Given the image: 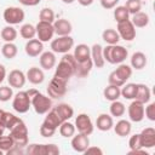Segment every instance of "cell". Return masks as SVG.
<instances>
[{
	"label": "cell",
	"mask_w": 155,
	"mask_h": 155,
	"mask_svg": "<svg viewBox=\"0 0 155 155\" xmlns=\"http://www.w3.org/2000/svg\"><path fill=\"white\" fill-rule=\"evenodd\" d=\"M74 46V39L70 35L57 36L51 40V50L54 53H68Z\"/></svg>",
	"instance_id": "6"
},
{
	"label": "cell",
	"mask_w": 155,
	"mask_h": 155,
	"mask_svg": "<svg viewBox=\"0 0 155 155\" xmlns=\"http://www.w3.org/2000/svg\"><path fill=\"white\" fill-rule=\"evenodd\" d=\"M114 19L117 23L130 19V13H128L127 8L125 6H115V10H114Z\"/></svg>",
	"instance_id": "40"
},
{
	"label": "cell",
	"mask_w": 155,
	"mask_h": 155,
	"mask_svg": "<svg viewBox=\"0 0 155 155\" xmlns=\"http://www.w3.org/2000/svg\"><path fill=\"white\" fill-rule=\"evenodd\" d=\"M0 36L1 39L5 41V42H13L17 38V30L12 27V25H6L1 29V33H0Z\"/></svg>",
	"instance_id": "34"
},
{
	"label": "cell",
	"mask_w": 155,
	"mask_h": 155,
	"mask_svg": "<svg viewBox=\"0 0 155 155\" xmlns=\"http://www.w3.org/2000/svg\"><path fill=\"white\" fill-rule=\"evenodd\" d=\"M75 128L78 130L79 133H82V134H86V136H90L92 132H93V122L91 120V117L85 114V113H81L76 116L75 119Z\"/></svg>",
	"instance_id": "9"
},
{
	"label": "cell",
	"mask_w": 155,
	"mask_h": 155,
	"mask_svg": "<svg viewBox=\"0 0 155 155\" xmlns=\"http://www.w3.org/2000/svg\"><path fill=\"white\" fill-rule=\"evenodd\" d=\"M92 67H93V63L91 58L84 62H78L76 68H75V75L78 78H86L92 70Z\"/></svg>",
	"instance_id": "27"
},
{
	"label": "cell",
	"mask_w": 155,
	"mask_h": 155,
	"mask_svg": "<svg viewBox=\"0 0 155 155\" xmlns=\"http://www.w3.org/2000/svg\"><path fill=\"white\" fill-rule=\"evenodd\" d=\"M130 21L132 22V24L136 28H144L149 24V15L145 13V12L139 11V12L132 15V18Z\"/></svg>",
	"instance_id": "29"
},
{
	"label": "cell",
	"mask_w": 155,
	"mask_h": 155,
	"mask_svg": "<svg viewBox=\"0 0 155 155\" xmlns=\"http://www.w3.org/2000/svg\"><path fill=\"white\" fill-rule=\"evenodd\" d=\"M30 107V97L27 91H19L15 94L12 99V108L15 111H17L18 114H25L27 111H29Z\"/></svg>",
	"instance_id": "5"
},
{
	"label": "cell",
	"mask_w": 155,
	"mask_h": 155,
	"mask_svg": "<svg viewBox=\"0 0 155 155\" xmlns=\"http://www.w3.org/2000/svg\"><path fill=\"white\" fill-rule=\"evenodd\" d=\"M7 81H8V85L12 87V88H22L24 85H25V81H27V78H25V74L22 71V70H18V69H13L8 73L7 75Z\"/></svg>",
	"instance_id": "13"
},
{
	"label": "cell",
	"mask_w": 155,
	"mask_h": 155,
	"mask_svg": "<svg viewBox=\"0 0 155 155\" xmlns=\"http://www.w3.org/2000/svg\"><path fill=\"white\" fill-rule=\"evenodd\" d=\"M4 115H5V110L4 109H0V125L2 126V120H4ZM4 127V126H2Z\"/></svg>",
	"instance_id": "57"
},
{
	"label": "cell",
	"mask_w": 155,
	"mask_h": 155,
	"mask_svg": "<svg viewBox=\"0 0 155 155\" xmlns=\"http://www.w3.org/2000/svg\"><path fill=\"white\" fill-rule=\"evenodd\" d=\"M62 1H63L64 4H73L75 0H62Z\"/></svg>",
	"instance_id": "58"
},
{
	"label": "cell",
	"mask_w": 155,
	"mask_h": 155,
	"mask_svg": "<svg viewBox=\"0 0 155 155\" xmlns=\"http://www.w3.org/2000/svg\"><path fill=\"white\" fill-rule=\"evenodd\" d=\"M150 97H151V92H150V88L144 85V84H137V93H136V101L145 104L150 101Z\"/></svg>",
	"instance_id": "26"
},
{
	"label": "cell",
	"mask_w": 155,
	"mask_h": 155,
	"mask_svg": "<svg viewBox=\"0 0 155 155\" xmlns=\"http://www.w3.org/2000/svg\"><path fill=\"white\" fill-rule=\"evenodd\" d=\"M116 31H117L120 39H122L125 41H132L136 38V27L132 24V22L130 19L117 23Z\"/></svg>",
	"instance_id": "11"
},
{
	"label": "cell",
	"mask_w": 155,
	"mask_h": 155,
	"mask_svg": "<svg viewBox=\"0 0 155 155\" xmlns=\"http://www.w3.org/2000/svg\"><path fill=\"white\" fill-rule=\"evenodd\" d=\"M29 97H30V103L33 109L35 110L36 114L39 115H44L46 114L48 110L52 109V99L48 96L42 94L41 92H39L35 88H30L27 91Z\"/></svg>",
	"instance_id": "2"
},
{
	"label": "cell",
	"mask_w": 155,
	"mask_h": 155,
	"mask_svg": "<svg viewBox=\"0 0 155 155\" xmlns=\"http://www.w3.org/2000/svg\"><path fill=\"white\" fill-rule=\"evenodd\" d=\"M114 71H115V74H116L124 82H126V81L131 78V75H132V68H131V65L125 64V63H120V64L117 65V68H116Z\"/></svg>",
	"instance_id": "31"
},
{
	"label": "cell",
	"mask_w": 155,
	"mask_h": 155,
	"mask_svg": "<svg viewBox=\"0 0 155 155\" xmlns=\"http://www.w3.org/2000/svg\"><path fill=\"white\" fill-rule=\"evenodd\" d=\"M85 154H98V155H102L103 154V150L99 148V147H91L88 145V148L85 150Z\"/></svg>",
	"instance_id": "53"
},
{
	"label": "cell",
	"mask_w": 155,
	"mask_h": 155,
	"mask_svg": "<svg viewBox=\"0 0 155 155\" xmlns=\"http://www.w3.org/2000/svg\"><path fill=\"white\" fill-rule=\"evenodd\" d=\"M6 78V68L4 64H0V84L5 80Z\"/></svg>",
	"instance_id": "55"
},
{
	"label": "cell",
	"mask_w": 155,
	"mask_h": 155,
	"mask_svg": "<svg viewBox=\"0 0 155 155\" xmlns=\"http://www.w3.org/2000/svg\"><path fill=\"white\" fill-rule=\"evenodd\" d=\"M2 154H4V151H2L1 149H0V155H2Z\"/></svg>",
	"instance_id": "60"
},
{
	"label": "cell",
	"mask_w": 155,
	"mask_h": 155,
	"mask_svg": "<svg viewBox=\"0 0 155 155\" xmlns=\"http://www.w3.org/2000/svg\"><path fill=\"white\" fill-rule=\"evenodd\" d=\"M128 147L131 149V151L133 150H138V149H142V140H140V136L139 133H136L133 136H131L130 140H128Z\"/></svg>",
	"instance_id": "46"
},
{
	"label": "cell",
	"mask_w": 155,
	"mask_h": 155,
	"mask_svg": "<svg viewBox=\"0 0 155 155\" xmlns=\"http://www.w3.org/2000/svg\"><path fill=\"white\" fill-rule=\"evenodd\" d=\"M124 6L127 8V11H128L130 15H134V13H137V12L140 11V8H142V1L140 0H127Z\"/></svg>",
	"instance_id": "43"
},
{
	"label": "cell",
	"mask_w": 155,
	"mask_h": 155,
	"mask_svg": "<svg viewBox=\"0 0 155 155\" xmlns=\"http://www.w3.org/2000/svg\"><path fill=\"white\" fill-rule=\"evenodd\" d=\"M19 4L24 5V6H36L40 4L41 0H18Z\"/></svg>",
	"instance_id": "54"
},
{
	"label": "cell",
	"mask_w": 155,
	"mask_h": 155,
	"mask_svg": "<svg viewBox=\"0 0 155 155\" xmlns=\"http://www.w3.org/2000/svg\"><path fill=\"white\" fill-rule=\"evenodd\" d=\"M94 0H78V2L81 5V6H90L93 4Z\"/></svg>",
	"instance_id": "56"
},
{
	"label": "cell",
	"mask_w": 155,
	"mask_h": 155,
	"mask_svg": "<svg viewBox=\"0 0 155 155\" xmlns=\"http://www.w3.org/2000/svg\"><path fill=\"white\" fill-rule=\"evenodd\" d=\"M128 51L121 45H107L103 47V57L104 61L110 64H120L127 58Z\"/></svg>",
	"instance_id": "3"
},
{
	"label": "cell",
	"mask_w": 155,
	"mask_h": 155,
	"mask_svg": "<svg viewBox=\"0 0 155 155\" xmlns=\"http://www.w3.org/2000/svg\"><path fill=\"white\" fill-rule=\"evenodd\" d=\"M76 59L73 54H70L69 52L68 53H64L63 57L61 58L58 65L56 67V70H54V78H58V79H62V80H65V81H69L70 78L73 75H75V68H76Z\"/></svg>",
	"instance_id": "1"
},
{
	"label": "cell",
	"mask_w": 155,
	"mask_h": 155,
	"mask_svg": "<svg viewBox=\"0 0 155 155\" xmlns=\"http://www.w3.org/2000/svg\"><path fill=\"white\" fill-rule=\"evenodd\" d=\"M53 109L58 114V116L62 120V122L67 121V120H69V119H71L74 116V109L68 103H59Z\"/></svg>",
	"instance_id": "21"
},
{
	"label": "cell",
	"mask_w": 155,
	"mask_h": 155,
	"mask_svg": "<svg viewBox=\"0 0 155 155\" xmlns=\"http://www.w3.org/2000/svg\"><path fill=\"white\" fill-rule=\"evenodd\" d=\"M67 84L68 81L58 79V78H52L48 86H47V93L48 97L51 98H61L67 93Z\"/></svg>",
	"instance_id": "8"
},
{
	"label": "cell",
	"mask_w": 155,
	"mask_h": 155,
	"mask_svg": "<svg viewBox=\"0 0 155 155\" xmlns=\"http://www.w3.org/2000/svg\"><path fill=\"white\" fill-rule=\"evenodd\" d=\"M25 78H27V80L30 84H33V85H40L45 80V74H44V71H42L41 68L31 67V68L28 69V71L25 74Z\"/></svg>",
	"instance_id": "19"
},
{
	"label": "cell",
	"mask_w": 155,
	"mask_h": 155,
	"mask_svg": "<svg viewBox=\"0 0 155 155\" xmlns=\"http://www.w3.org/2000/svg\"><path fill=\"white\" fill-rule=\"evenodd\" d=\"M58 128H59L61 136L64 137V138H71V137L75 134V131H76L75 125H73V124L69 122L68 120H67V121H63V122L59 125Z\"/></svg>",
	"instance_id": "35"
},
{
	"label": "cell",
	"mask_w": 155,
	"mask_h": 155,
	"mask_svg": "<svg viewBox=\"0 0 155 155\" xmlns=\"http://www.w3.org/2000/svg\"><path fill=\"white\" fill-rule=\"evenodd\" d=\"M13 97L11 86H0V102H7Z\"/></svg>",
	"instance_id": "45"
},
{
	"label": "cell",
	"mask_w": 155,
	"mask_h": 155,
	"mask_svg": "<svg viewBox=\"0 0 155 155\" xmlns=\"http://www.w3.org/2000/svg\"><path fill=\"white\" fill-rule=\"evenodd\" d=\"M102 39L108 44V45H116L120 40V36L115 29L108 28L102 33Z\"/></svg>",
	"instance_id": "32"
},
{
	"label": "cell",
	"mask_w": 155,
	"mask_h": 155,
	"mask_svg": "<svg viewBox=\"0 0 155 155\" xmlns=\"http://www.w3.org/2000/svg\"><path fill=\"white\" fill-rule=\"evenodd\" d=\"M39 131H40V134H41L42 137H45V138H50V137H52V136L56 133L57 130H54V128H52V127H48V126H46L45 124H41Z\"/></svg>",
	"instance_id": "49"
},
{
	"label": "cell",
	"mask_w": 155,
	"mask_h": 155,
	"mask_svg": "<svg viewBox=\"0 0 155 155\" xmlns=\"http://www.w3.org/2000/svg\"><path fill=\"white\" fill-rule=\"evenodd\" d=\"M39 62H40V67L44 70H51L52 68H54L56 65V54L52 51H45L39 56Z\"/></svg>",
	"instance_id": "17"
},
{
	"label": "cell",
	"mask_w": 155,
	"mask_h": 155,
	"mask_svg": "<svg viewBox=\"0 0 155 155\" xmlns=\"http://www.w3.org/2000/svg\"><path fill=\"white\" fill-rule=\"evenodd\" d=\"M42 124H45V125L48 126V127H52V128L57 130V128L59 127V125L62 124V120L59 119V116H58V114L54 111V109L52 108L51 110H48V111L46 113V116H45V120H44Z\"/></svg>",
	"instance_id": "28"
},
{
	"label": "cell",
	"mask_w": 155,
	"mask_h": 155,
	"mask_svg": "<svg viewBox=\"0 0 155 155\" xmlns=\"http://www.w3.org/2000/svg\"><path fill=\"white\" fill-rule=\"evenodd\" d=\"M10 136L12 137L15 145H18L22 148L27 147V144H28V128H27L25 124L23 122V120L10 130Z\"/></svg>",
	"instance_id": "4"
},
{
	"label": "cell",
	"mask_w": 155,
	"mask_h": 155,
	"mask_svg": "<svg viewBox=\"0 0 155 155\" xmlns=\"http://www.w3.org/2000/svg\"><path fill=\"white\" fill-rule=\"evenodd\" d=\"M99 2H101V5H102L103 8L110 10V8H114L117 5L119 0H99Z\"/></svg>",
	"instance_id": "51"
},
{
	"label": "cell",
	"mask_w": 155,
	"mask_h": 155,
	"mask_svg": "<svg viewBox=\"0 0 155 155\" xmlns=\"http://www.w3.org/2000/svg\"><path fill=\"white\" fill-rule=\"evenodd\" d=\"M96 126L102 132H107V131L111 130L113 126H114L113 116L111 115H108V114H101V115H98V117L96 120Z\"/></svg>",
	"instance_id": "22"
},
{
	"label": "cell",
	"mask_w": 155,
	"mask_h": 155,
	"mask_svg": "<svg viewBox=\"0 0 155 155\" xmlns=\"http://www.w3.org/2000/svg\"><path fill=\"white\" fill-rule=\"evenodd\" d=\"M35 29H36V36L41 42H47L53 39L54 29L52 23L39 21V23L35 25Z\"/></svg>",
	"instance_id": "10"
},
{
	"label": "cell",
	"mask_w": 155,
	"mask_h": 155,
	"mask_svg": "<svg viewBox=\"0 0 155 155\" xmlns=\"http://www.w3.org/2000/svg\"><path fill=\"white\" fill-rule=\"evenodd\" d=\"M91 59L94 67L97 68H103L105 64L104 57H103V47L99 44H94L91 47Z\"/></svg>",
	"instance_id": "20"
},
{
	"label": "cell",
	"mask_w": 155,
	"mask_h": 155,
	"mask_svg": "<svg viewBox=\"0 0 155 155\" xmlns=\"http://www.w3.org/2000/svg\"><path fill=\"white\" fill-rule=\"evenodd\" d=\"M144 116L150 120V121H155V103H149L145 108H144Z\"/></svg>",
	"instance_id": "47"
},
{
	"label": "cell",
	"mask_w": 155,
	"mask_h": 155,
	"mask_svg": "<svg viewBox=\"0 0 155 155\" xmlns=\"http://www.w3.org/2000/svg\"><path fill=\"white\" fill-rule=\"evenodd\" d=\"M4 131H5V127H2V126L0 125V137L4 134Z\"/></svg>",
	"instance_id": "59"
},
{
	"label": "cell",
	"mask_w": 155,
	"mask_h": 155,
	"mask_svg": "<svg viewBox=\"0 0 155 155\" xmlns=\"http://www.w3.org/2000/svg\"><path fill=\"white\" fill-rule=\"evenodd\" d=\"M108 82H109V85H114V86H117V87H122L126 82H124L116 74H115V71H111L110 74H109V76H108Z\"/></svg>",
	"instance_id": "48"
},
{
	"label": "cell",
	"mask_w": 155,
	"mask_h": 155,
	"mask_svg": "<svg viewBox=\"0 0 155 155\" xmlns=\"http://www.w3.org/2000/svg\"><path fill=\"white\" fill-rule=\"evenodd\" d=\"M25 154L28 155H45V144H27Z\"/></svg>",
	"instance_id": "41"
},
{
	"label": "cell",
	"mask_w": 155,
	"mask_h": 155,
	"mask_svg": "<svg viewBox=\"0 0 155 155\" xmlns=\"http://www.w3.org/2000/svg\"><path fill=\"white\" fill-rule=\"evenodd\" d=\"M24 51L29 57H38L44 52V42L39 39H30L24 46Z\"/></svg>",
	"instance_id": "16"
},
{
	"label": "cell",
	"mask_w": 155,
	"mask_h": 155,
	"mask_svg": "<svg viewBox=\"0 0 155 155\" xmlns=\"http://www.w3.org/2000/svg\"><path fill=\"white\" fill-rule=\"evenodd\" d=\"M73 56L75 57L76 62H84L91 58V47L87 46L86 44H79L74 48Z\"/></svg>",
	"instance_id": "23"
},
{
	"label": "cell",
	"mask_w": 155,
	"mask_h": 155,
	"mask_svg": "<svg viewBox=\"0 0 155 155\" xmlns=\"http://www.w3.org/2000/svg\"><path fill=\"white\" fill-rule=\"evenodd\" d=\"M24 153H25V150H24L22 147H18V145H13L10 150L6 151L7 155H22V154H24Z\"/></svg>",
	"instance_id": "52"
},
{
	"label": "cell",
	"mask_w": 155,
	"mask_h": 155,
	"mask_svg": "<svg viewBox=\"0 0 155 155\" xmlns=\"http://www.w3.org/2000/svg\"><path fill=\"white\" fill-rule=\"evenodd\" d=\"M19 35L23 38V39H27V40H30V39H34L35 35H36V29L33 24L30 23H25L19 29Z\"/></svg>",
	"instance_id": "39"
},
{
	"label": "cell",
	"mask_w": 155,
	"mask_h": 155,
	"mask_svg": "<svg viewBox=\"0 0 155 155\" xmlns=\"http://www.w3.org/2000/svg\"><path fill=\"white\" fill-rule=\"evenodd\" d=\"M22 119L16 116L15 114L10 113V111H5V115H4V120H2V126L7 130H11L13 126H16L18 122H21Z\"/></svg>",
	"instance_id": "38"
},
{
	"label": "cell",
	"mask_w": 155,
	"mask_h": 155,
	"mask_svg": "<svg viewBox=\"0 0 155 155\" xmlns=\"http://www.w3.org/2000/svg\"><path fill=\"white\" fill-rule=\"evenodd\" d=\"M127 113L132 122H140L144 119V104L133 99L127 108Z\"/></svg>",
	"instance_id": "12"
},
{
	"label": "cell",
	"mask_w": 155,
	"mask_h": 155,
	"mask_svg": "<svg viewBox=\"0 0 155 155\" xmlns=\"http://www.w3.org/2000/svg\"><path fill=\"white\" fill-rule=\"evenodd\" d=\"M1 53L6 59H13L18 53V48L13 42H6L1 47Z\"/></svg>",
	"instance_id": "36"
},
{
	"label": "cell",
	"mask_w": 155,
	"mask_h": 155,
	"mask_svg": "<svg viewBox=\"0 0 155 155\" xmlns=\"http://www.w3.org/2000/svg\"><path fill=\"white\" fill-rule=\"evenodd\" d=\"M130 62H131V68H133L136 70H142L143 68H145L148 59H147V56L143 52L138 51V52H134L131 56V61Z\"/></svg>",
	"instance_id": "25"
},
{
	"label": "cell",
	"mask_w": 155,
	"mask_h": 155,
	"mask_svg": "<svg viewBox=\"0 0 155 155\" xmlns=\"http://www.w3.org/2000/svg\"><path fill=\"white\" fill-rule=\"evenodd\" d=\"M103 96L107 101H116L121 97V92H120V87L114 86V85H108L104 90H103Z\"/></svg>",
	"instance_id": "30"
},
{
	"label": "cell",
	"mask_w": 155,
	"mask_h": 155,
	"mask_svg": "<svg viewBox=\"0 0 155 155\" xmlns=\"http://www.w3.org/2000/svg\"><path fill=\"white\" fill-rule=\"evenodd\" d=\"M53 29H54V34L57 36H65V35H70L71 30H73V25L71 23L65 19V18H59L56 19L53 23Z\"/></svg>",
	"instance_id": "15"
},
{
	"label": "cell",
	"mask_w": 155,
	"mask_h": 155,
	"mask_svg": "<svg viewBox=\"0 0 155 155\" xmlns=\"http://www.w3.org/2000/svg\"><path fill=\"white\" fill-rule=\"evenodd\" d=\"M109 111H110V115L111 116H115V117H121L124 116L125 111H126V107L122 102H120L119 99L116 101H113L110 107H109Z\"/></svg>",
	"instance_id": "33"
},
{
	"label": "cell",
	"mask_w": 155,
	"mask_h": 155,
	"mask_svg": "<svg viewBox=\"0 0 155 155\" xmlns=\"http://www.w3.org/2000/svg\"><path fill=\"white\" fill-rule=\"evenodd\" d=\"M59 148L56 144H45V155H58Z\"/></svg>",
	"instance_id": "50"
},
{
	"label": "cell",
	"mask_w": 155,
	"mask_h": 155,
	"mask_svg": "<svg viewBox=\"0 0 155 155\" xmlns=\"http://www.w3.org/2000/svg\"><path fill=\"white\" fill-rule=\"evenodd\" d=\"M120 92L125 99H134L137 93V84H125L124 87L120 88Z\"/></svg>",
	"instance_id": "37"
},
{
	"label": "cell",
	"mask_w": 155,
	"mask_h": 155,
	"mask_svg": "<svg viewBox=\"0 0 155 155\" xmlns=\"http://www.w3.org/2000/svg\"><path fill=\"white\" fill-rule=\"evenodd\" d=\"M140 140H142V147L150 149L155 147V130L153 127H147L144 128L140 133Z\"/></svg>",
	"instance_id": "18"
},
{
	"label": "cell",
	"mask_w": 155,
	"mask_h": 155,
	"mask_svg": "<svg viewBox=\"0 0 155 155\" xmlns=\"http://www.w3.org/2000/svg\"><path fill=\"white\" fill-rule=\"evenodd\" d=\"M70 144H71V148L76 153H85V150L90 145V138H88V136L78 132V134H74L71 137Z\"/></svg>",
	"instance_id": "14"
},
{
	"label": "cell",
	"mask_w": 155,
	"mask_h": 155,
	"mask_svg": "<svg viewBox=\"0 0 155 155\" xmlns=\"http://www.w3.org/2000/svg\"><path fill=\"white\" fill-rule=\"evenodd\" d=\"M15 145V142H13V139H12V137L8 134V136H1L0 137V149L4 151V153H6L7 150H10L12 147Z\"/></svg>",
	"instance_id": "44"
},
{
	"label": "cell",
	"mask_w": 155,
	"mask_h": 155,
	"mask_svg": "<svg viewBox=\"0 0 155 155\" xmlns=\"http://www.w3.org/2000/svg\"><path fill=\"white\" fill-rule=\"evenodd\" d=\"M2 17H4V21L8 25H16V24H19V23H22L24 21L25 13L21 7L10 6V7H6L4 10Z\"/></svg>",
	"instance_id": "7"
},
{
	"label": "cell",
	"mask_w": 155,
	"mask_h": 155,
	"mask_svg": "<svg viewBox=\"0 0 155 155\" xmlns=\"http://www.w3.org/2000/svg\"><path fill=\"white\" fill-rule=\"evenodd\" d=\"M113 128H114V132L116 133V136H119V137H126V136H128L131 133L132 125H131V122L128 120L121 119V120H119L113 126Z\"/></svg>",
	"instance_id": "24"
},
{
	"label": "cell",
	"mask_w": 155,
	"mask_h": 155,
	"mask_svg": "<svg viewBox=\"0 0 155 155\" xmlns=\"http://www.w3.org/2000/svg\"><path fill=\"white\" fill-rule=\"evenodd\" d=\"M39 21L41 22H47V23H53L54 22V12L50 7H44L40 13H39Z\"/></svg>",
	"instance_id": "42"
}]
</instances>
